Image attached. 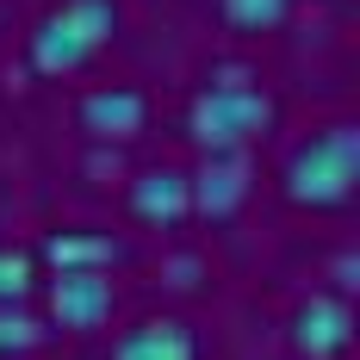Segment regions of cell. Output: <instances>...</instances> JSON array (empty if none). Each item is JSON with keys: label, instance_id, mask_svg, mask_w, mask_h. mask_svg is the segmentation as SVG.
<instances>
[{"label": "cell", "instance_id": "1", "mask_svg": "<svg viewBox=\"0 0 360 360\" xmlns=\"http://www.w3.org/2000/svg\"><path fill=\"white\" fill-rule=\"evenodd\" d=\"M354 180H360V124L335 118V124L311 131L286 155L280 186H286L292 205H304V212H335V205H348Z\"/></svg>", "mask_w": 360, "mask_h": 360}, {"label": "cell", "instance_id": "7", "mask_svg": "<svg viewBox=\"0 0 360 360\" xmlns=\"http://www.w3.org/2000/svg\"><path fill=\"white\" fill-rule=\"evenodd\" d=\"M143 124H149V100L137 87H94L81 100V131L100 143H131Z\"/></svg>", "mask_w": 360, "mask_h": 360}, {"label": "cell", "instance_id": "13", "mask_svg": "<svg viewBox=\"0 0 360 360\" xmlns=\"http://www.w3.org/2000/svg\"><path fill=\"white\" fill-rule=\"evenodd\" d=\"M25 292H32V255L0 249V304H25Z\"/></svg>", "mask_w": 360, "mask_h": 360}, {"label": "cell", "instance_id": "10", "mask_svg": "<svg viewBox=\"0 0 360 360\" xmlns=\"http://www.w3.org/2000/svg\"><path fill=\"white\" fill-rule=\"evenodd\" d=\"M44 261L50 274H106L124 261V243H112L106 230H56L44 243Z\"/></svg>", "mask_w": 360, "mask_h": 360}, {"label": "cell", "instance_id": "4", "mask_svg": "<svg viewBox=\"0 0 360 360\" xmlns=\"http://www.w3.org/2000/svg\"><path fill=\"white\" fill-rule=\"evenodd\" d=\"M44 304H50V323L56 329L87 335V329L112 323L118 292H112L106 274H50V280H44Z\"/></svg>", "mask_w": 360, "mask_h": 360}, {"label": "cell", "instance_id": "2", "mask_svg": "<svg viewBox=\"0 0 360 360\" xmlns=\"http://www.w3.org/2000/svg\"><path fill=\"white\" fill-rule=\"evenodd\" d=\"M112 32H118V6H112V0H63V6H50L32 25L25 56H32L37 75L63 81V75L87 69V63L112 44Z\"/></svg>", "mask_w": 360, "mask_h": 360}, {"label": "cell", "instance_id": "3", "mask_svg": "<svg viewBox=\"0 0 360 360\" xmlns=\"http://www.w3.org/2000/svg\"><path fill=\"white\" fill-rule=\"evenodd\" d=\"M274 124V100L255 87V81H243V87H199L193 94V106H186V137L205 149H249L261 131Z\"/></svg>", "mask_w": 360, "mask_h": 360}, {"label": "cell", "instance_id": "6", "mask_svg": "<svg viewBox=\"0 0 360 360\" xmlns=\"http://www.w3.org/2000/svg\"><path fill=\"white\" fill-rule=\"evenodd\" d=\"M292 342H298L304 360L348 354V342H354V311H348V298H342V292H311V298L292 311Z\"/></svg>", "mask_w": 360, "mask_h": 360}, {"label": "cell", "instance_id": "14", "mask_svg": "<svg viewBox=\"0 0 360 360\" xmlns=\"http://www.w3.org/2000/svg\"><path fill=\"white\" fill-rule=\"evenodd\" d=\"M335 286L354 292V255H342V261H335Z\"/></svg>", "mask_w": 360, "mask_h": 360}, {"label": "cell", "instance_id": "5", "mask_svg": "<svg viewBox=\"0 0 360 360\" xmlns=\"http://www.w3.org/2000/svg\"><path fill=\"white\" fill-rule=\"evenodd\" d=\"M186 186H193V212L199 217H236L243 199H249V186H255L249 149H212V155L186 174Z\"/></svg>", "mask_w": 360, "mask_h": 360}, {"label": "cell", "instance_id": "11", "mask_svg": "<svg viewBox=\"0 0 360 360\" xmlns=\"http://www.w3.org/2000/svg\"><path fill=\"white\" fill-rule=\"evenodd\" d=\"M217 6L236 32H280L292 13V0H217Z\"/></svg>", "mask_w": 360, "mask_h": 360}, {"label": "cell", "instance_id": "8", "mask_svg": "<svg viewBox=\"0 0 360 360\" xmlns=\"http://www.w3.org/2000/svg\"><path fill=\"white\" fill-rule=\"evenodd\" d=\"M131 212L155 224V230H174L193 217V186L180 168H143V174L131 180Z\"/></svg>", "mask_w": 360, "mask_h": 360}, {"label": "cell", "instance_id": "9", "mask_svg": "<svg viewBox=\"0 0 360 360\" xmlns=\"http://www.w3.org/2000/svg\"><path fill=\"white\" fill-rule=\"evenodd\" d=\"M112 360H199V335L180 317H143L112 342Z\"/></svg>", "mask_w": 360, "mask_h": 360}, {"label": "cell", "instance_id": "12", "mask_svg": "<svg viewBox=\"0 0 360 360\" xmlns=\"http://www.w3.org/2000/svg\"><path fill=\"white\" fill-rule=\"evenodd\" d=\"M44 342V323H37L25 304H0V360L6 354H32Z\"/></svg>", "mask_w": 360, "mask_h": 360}]
</instances>
